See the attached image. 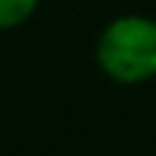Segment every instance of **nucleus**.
Returning <instances> with one entry per match:
<instances>
[{"mask_svg":"<svg viewBox=\"0 0 156 156\" xmlns=\"http://www.w3.org/2000/svg\"><path fill=\"white\" fill-rule=\"evenodd\" d=\"M38 9V0H0V29H15L26 23Z\"/></svg>","mask_w":156,"mask_h":156,"instance_id":"2","label":"nucleus"},{"mask_svg":"<svg viewBox=\"0 0 156 156\" xmlns=\"http://www.w3.org/2000/svg\"><path fill=\"white\" fill-rule=\"evenodd\" d=\"M101 73L119 84H142L156 75V20L124 15L107 23L95 46Z\"/></svg>","mask_w":156,"mask_h":156,"instance_id":"1","label":"nucleus"}]
</instances>
